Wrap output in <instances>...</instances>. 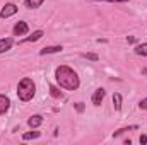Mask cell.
Listing matches in <instances>:
<instances>
[{
    "label": "cell",
    "instance_id": "obj_1",
    "mask_svg": "<svg viewBox=\"0 0 147 145\" xmlns=\"http://www.w3.org/2000/svg\"><path fill=\"white\" fill-rule=\"evenodd\" d=\"M55 79L58 82V85L65 91H75L79 89L80 85V80H79V75L74 72L70 67L67 65H60L57 70H55Z\"/></svg>",
    "mask_w": 147,
    "mask_h": 145
},
{
    "label": "cell",
    "instance_id": "obj_2",
    "mask_svg": "<svg viewBox=\"0 0 147 145\" xmlns=\"http://www.w3.org/2000/svg\"><path fill=\"white\" fill-rule=\"evenodd\" d=\"M34 94H36V85H34L33 79L24 77L19 82V85H17V96H19V99L24 101V103H28V101H31L34 97Z\"/></svg>",
    "mask_w": 147,
    "mask_h": 145
},
{
    "label": "cell",
    "instance_id": "obj_3",
    "mask_svg": "<svg viewBox=\"0 0 147 145\" xmlns=\"http://www.w3.org/2000/svg\"><path fill=\"white\" fill-rule=\"evenodd\" d=\"M14 14H17V5L16 3H5L0 10V17L2 19H7V17H12Z\"/></svg>",
    "mask_w": 147,
    "mask_h": 145
},
{
    "label": "cell",
    "instance_id": "obj_4",
    "mask_svg": "<svg viewBox=\"0 0 147 145\" xmlns=\"http://www.w3.org/2000/svg\"><path fill=\"white\" fill-rule=\"evenodd\" d=\"M28 31H29V26H28V22H24V21H19V22L14 26V29H12L14 36H24V34H28Z\"/></svg>",
    "mask_w": 147,
    "mask_h": 145
},
{
    "label": "cell",
    "instance_id": "obj_5",
    "mask_svg": "<svg viewBox=\"0 0 147 145\" xmlns=\"http://www.w3.org/2000/svg\"><path fill=\"white\" fill-rule=\"evenodd\" d=\"M105 96H106V91H105L103 87H99V89H96V91H94V94H92V97H91V101H92V104H94V106H101V103H103V99H105Z\"/></svg>",
    "mask_w": 147,
    "mask_h": 145
},
{
    "label": "cell",
    "instance_id": "obj_6",
    "mask_svg": "<svg viewBox=\"0 0 147 145\" xmlns=\"http://www.w3.org/2000/svg\"><path fill=\"white\" fill-rule=\"evenodd\" d=\"M9 108H10V99L7 96L0 94V114H5Z\"/></svg>",
    "mask_w": 147,
    "mask_h": 145
},
{
    "label": "cell",
    "instance_id": "obj_7",
    "mask_svg": "<svg viewBox=\"0 0 147 145\" xmlns=\"http://www.w3.org/2000/svg\"><path fill=\"white\" fill-rule=\"evenodd\" d=\"M41 123H43V116H41V114H33V116L28 119V125H29L31 128H38V126H41Z\"/></svg>",
    "mask_w": 147,
    "mask_h": 145
},
{
    "label": "cell",
    "instance_id": "obj_8",
    "mask_svg": "<svg viewBox=\"0 0 147 145\" xmlns=\"http://www.w3.org/2000/svg\"><path fill=\"white\" fill-rule=\"evenodd\" d=\"M43 34H45V33L39 29V31H34L31 36H28V38H24V39H21L19 43H34V41H38V39H41V38H43Z\"/></svg>",
    "mask_w": 147,
    "mask_h": 145
},
{
    "label": "cell",
    "instance_id": "obj_9",
    "mask_svg": "<svg viewBox=\"0 0 147 145\" xmlns=\"http://www.w3.org/2000/svg\"><path fill=\"white\" fill-rule=\"evenodd\" d=\"M12 38H2L0 39V53H5L7 50H10V46H12Z\"/></svg>",
    "mask_w": 147,
    "mask_h": 145
},
{
    "label": "cell",
    "instance_id": "obj_10",
    "mask_svg": "<svg viewBox=\"0 0 147 145\" xmlns=\"http://www.w3.org/2000/svg\"><path fill=\"white\" fill-rule=\"evenodd\" d=\"M63 48L62 46H45L41 51H39V55H51V53H60Z\"/></svg>",
    "mask_w": 147,
    "mask_h": 145
},
{
    "label": "cell",
    "instance_id": "obj_11",
    "mask_svg": "<svg viewBox=\"0 0 147 145\" xmlns=\"http://www.w3.org/2000/svg\"><path fill=\"white\" fill-rule=\"evenodd\" d=\"M121 101H123V99H121V94L115 92V94H113V106H115L116 111H120V109H121Z\"/></svg>",
    "mask_w": 147,
    "mask_h": 145
},
{
    "label": "cell",
    "instance_id": "obj_12",
    "mask_svg": "<svg viewBox=\"0 0 147 145\" xmlns=\"http://www.w3.org/2000/svg\"><path fill=\"white\" fill-rule=\"evenodd\" d=\"M43 2L45 0H24V3H26L28 9H38L39 5H43Z\"/></svg>",
    "mask_w": 147,
    "mask_h": 145
},
{
    "label": "cell",
    "instance_id": "obj_13",
    "mask_svg": "<svg viewBox=\"0 0 147 145\" xmlns=\"http://www.w3.org/2000/svg\"><path fill=\"white\" fill-rule=\"evenodd\" d=\"M135 53H137V55H142V56H147V43L137 44V46H135Z\"/></svg>",
    "mask_w": 147,
    "mask_h": 145
},
{
    "label": "cell",
    "instance_id": "obj_14",
    "mask_svg": "<svg viewBox=\"0 0 147 145\" xmlns=\"http://www.w3.org/2000/svg\"><path fill=\"white\" fill-rule=\"evenodd\" d=\"M39 135H41L39 132H28V133L22 135V138L24 140H31V138H39Z\"/></svg>",
    "mask_w": 147,
    "mask_h": 145
},
{
    "label": "cell",
    "instance_id": "obj_15",
    "mask_svg": "<svg viewBox=\"0 0 147 145\" xmlns=\"http://www.w3.org/2000/svg\"><path fill=\"white\" fill-rule=\"evenodd\" d=\"M50 94H51L53 97H57V99L63 96V94H62V91H58V89H57L55 85H50Z\"/></svg>",
    "mask_w": 147,
    "mask_h": 145
},
{
    "label": "cell",
    "instance_id": "obj_16",
    "mask_svg": "<svg viewBox=\"0 0 147 145\" xmlns=\"http://www.w3.org/2000/svg\"><path fill=\"white\" fill-rule=\"evenodd\" d=\"M128 130H137V125H134V126H128V128H120L118 132H115V133H113V137H120L123 132H128Z\"/></svg>",
    "mask_w": 147,
    "mask_h": 145
},
{
    "label": "cell",
    "instance_id": "obj_17",
    "mask_svg": "<svg viewBox=\"0 0 147 145\" xmlns=\"http://www.w3.org/2000/svg\"><path fill=\"white\" fill-rule=\"evenodd\" d=\"M82 56H84V58H87V60H92V62H98V60H99V56H98V55H94V53H84Z\"/></svg>",
    "mask_w": 147,
    "mask_h": 145
},
{
    "label": "cell",
    "instance_id": "obj_18",
    "mask_svg": "<svg viewBox=\"0 0 147 145\" xmlns=\"http://www.w3.org/2000/svg\"><path fill=\"white\" fill-rule=\"evenodd\" d=\"M139 108H140V109H147V97H146V99H142V101L139 103Z\"/></svg>",
    "mask_w": 147,
    "mask_h": 145
},
{
    "label": "cell",
    "instance_id": "obj_19",
    "mask_svg": "<svg viewBox=\"0 0 147 145\" xmlns=\"http://www.w3.org/2000/svg\"><path fill=\"white\" fill-rule=\"evenodd\" d=\"M75 109H77L79 113H84V104H82V103H77V104H75Z\"/></svg>",
    "mask_w": 147,
    "mask_h": 145
},
{
    "label": "cell",
    "instance_id": "obj_20",
    "mask_svg": "<svg viewBox=\"0 0 147 145\" xmlns=\"http://www.w3.org/2000/svg\"><path fill=\"white\" fill-rule=\"evenodd\" d=\"M139 142H140L142 145H146V144H147V137H146V135H140V138H139Z\"/></svg>",
    "mask_w": 147,
    "mask_h": 145
},
{
    "label": "cell",
    "instance_id": "obj_21",
    "mask_svg": "<svg viewBox=\"0 0 147 145\" xmlns=\"http://www.w3.org/2000/svg\"><path fill=\"white\" fill-rule=\"evenodd\" d=\"M99 2H128V0H99Z\"/></svg>",
    "mask_w": 147,
    "mask_h": 145
}]
</instances>
